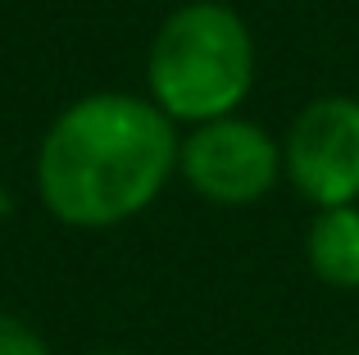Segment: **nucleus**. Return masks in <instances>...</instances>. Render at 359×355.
<instances>
[{
  "instance_id": "obj_1",
  "label": "nucleus",
  "mask_w": 359,
  "mask_h": 355,
  "mask_svg": "<svg viewBox=\"0 0 359 355\" xmlns=\"http://www.w3.org/2000/svg\"><path fill=\"white\" fill-rule=\"evenodd\" d=\"M177 146L182 128L146 91H87L46 123L32 182L55 223L109 232L168 192Z\"/></svg>"
},
{
  "instance_id": "obj_2",
  "label": "nucleus",
  "mask_w": 359,
  "mask_h": 355,
  "mask_svg": "<svg viewBox=\"0 0 359 355\" xmlns=\"http://www.w3.org/2000/svg\"><path fill=\"white\" fill-rule=\"evenodd\" d=\"M259 82L250 23L223 0H187L155 27L146 51V96L177 128L241 114Z\"/></svg>"
},
{
  "instance_id": "obj_3",
  "label": "nucleus",
  "mask_w": 359,
  "mask_h": 355,
  "mask_svg": "<svg viewBox=\"0 0 359 355\" xmlns=\"http://www.w3.org/2000/svg\"><path fill=\"white\" fill-rule=\"evenodd\" d=\"M177 178L201 201L223 210L259 205L282 187V137L245 114H223L210 123L182 128Z\"/></svg>"
},
{
  "instance_id": "obj_4",
  "label": "nucleus",
  "mask_w": 359,
  "mask_h": 355,
  "mask_svg": "<svg viewBox=\"0 0 359 355\" xmlns=\"http://www.w3.org/2000/svg\"><path fill=\"white\" fill-rule=\"evenodd\" d=\"M282 182L309 205H359V96H314L282 133Z\"/></svg>"
},
{
  "instance_id": "obj_5",
  "label": "nucleus",
  "mask_w": 359,
  "mask_h": 355,
  "mask_svg": "<svg viewBox=\"0 0 359 355\" xmlns=\"http://www.w3.org/2000/svg\"><path fill=\"white\" fill-rule=\"evenodd\" d=\"M309 274L332 292H359V205L314 210L305 228Z\"/></svg>"
},
{
  "instance_id": "obj_6",
  "label": "nucleus",
  "mask_w": 359,
  "mask_h": 355,
  "mask_svg": "<svg viewBox=\"0 0 359 355\" xmlns=\"http://www.w3.org/2000/svg\"><path fill=\"white\" fill-rule=\"evenodd\" d=\"M0 355H50V347L27 319L0 310Z\"/></svg>"
},
{
  "instance_id": "obj_7",
  "label": "nucleus",
  "mask_w": 359,
  "mask_h": 355,
  "mask_svg": "<svg viewBox=\"0 0 359 355\" xmlns=\"http://www.w3.org/2000/svg\"><path fill=\"white\" fill-rule=\"evenodd\" d=\"M87 355H141V351H123V347H100V351H87Z\"/></svg>"
}]
</instances>
